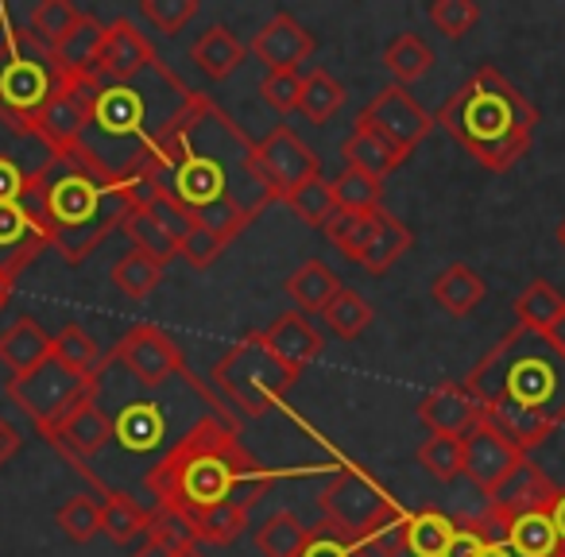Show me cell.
Returning <instances> with one entry per match:
<instances>
[{
	"instance_id": "33",
	"label": "cell",
	"mask_w": 565,
	"mask_h": 557,
	"mask_svg": "<svg viewBox=\"0 0 565 557\" xmlns=\"http://www.w3.org/2000/svg\"><path fill=\"white\" fill-rule=\"evenodd\" d=\"M310 538V526L295 511H275L256 531V546L264 557H302Z\"/></svg>"
},
{
	"instance_id": "52",
	"label": "cell",
	"mask_w": 565,
	"mask_h": 557,
	"mask_svg": "<svg viewBox=\"0 0 565 557\" xmlns=\"http://www.w3.org/2000/svg\"><path fill=\"white\" fill-rule=\"evenodd\" d=\"M179 549L174 546H167L163 538H156V534H143V542L132 549V557H174Z\"/></svg>"
},
{
	"instance_id": "42",
	"label": "cell",
	"mask_w": 565,
	"mask_h": 557,
	"mask_svg": "<svg viewBox=\"0 0 565 557\" xmlns=\"http://www.w3.org/2000/svg\"><path fill=\"white\" fill-rule=\"evenodd\" d=\"M282 202L291 205L295 217H299L302 225H310V228H326L333 217H338V197H333V182H326V179L307 182V186H299L295 194L282 197Z\"/></svg>"
},
{
	"instance_id": "57",
	"label": "cell",
	"mask_w": 565,
	"mask_h": 557,
	"mask_svg": "<svg viewBox=\"0 0 565 557\" xmlns=\"http://www.w3.org/2000/svg\"><path fill=\"white\" fill-rule=\"evenodd\" d=\"M484 557H515V554H511V546H508V542H503V538H495V542H488Z\"/></svg>"
},
{
	"instance_id": "28",
	"label": "cell",
	"mask_w": 565,
	"mask_h": 557,
	"mask_svg": "<svg viewBox=\"0 0 565 557\" xmlns=\"http://www.w3.org/2000/svg\"><path fill=\"white\" fill-rule=\"evenodd\" d=\"M341 291H345L341 279L322 264V259H307V264L287 279V294H291L295 307L307 310V314H326V307H330Z\"/></svg>"
},
{
	"instance_id": "22",
	"label": "cell",
	"mask_w": 565,
	"mask_h": 557,
	"mask_svg": "<svg viewBox=\"0 0 565 557\" xmlns=\"http://www.w3.org/2000/svg\"><path fill=\"white\" fill-rule=\"evenodd\" d=\"M51 349H55V338L43 330L35 318H17L9 330L0 333V364L12 368L17 376L40 368L43 361H51Z\"/></svg>"
},
{
	"instance_id": "26",
	"label": "cell",
	"mask_w": 565,
	"mask_h": 557,
	"mask_svg": "<svg viewBox=\"0 0 565 557\" xmlns=\"http://www.w3.org/2000/svg\"><path fill=\"white\" fill-rule=\"evenodd\" d=\"M244 55H248V47H244L225 24H213L210 32H202V40L190 47V63L213 82L228 78V74L244 63Z\"/></svg>"
},
{
	"instance_id": "23",
	"label": "cell",
	"mask_w": 565,
	"mask_h": 557,
	"mask_svg": "<svg viewBox=\"0 0 565 557\" xmlns=\"http://www.w3.org/2000/svg\"><path fill=\"white\" fill-rule=\"evenodd\" d=\"M503 542H508L515 557H562L565 554L554 518H550V507L523 511V515L508 518V523H503Z\"/></svg>"
},
{
	"instance_id": "32",
	"label": "cell",
	"mask_w": 565,
	"mask_h": 557,
	"mask_svg": "<svg viewBox=\"0 0 565 557\" xmlns=\"http://www.w3.org/2000/svg\"><path fill=\"white\" fill-rule=\"evenodd\" d=\"M345 97H349L345 82H338L326 66H318V71H310L307 82H302V109L299 113L310 120V125L322 128L338 117V109L345 105Z\"/></svg>"
},
{
	"instance_id": "36",
	"label": "cell",
	"mask_w": 565,
	"mask_h": 557,
	"mask_svg": "<svg viewBox=\"0 0 565 557\" xmlns=\"http://www.w3.org/2000/svg\"><path fill=\"white\" fill-rule=\"evenodd\" d=\"M51 356H55L58 364H66V368L82 372V376H102V345H97L94 333L82 330V325H74V322L58 330Z\"/></svg>"
},
{
	"instance_id": "9",
	"label": "cell",
	"mask_w": 565,
	"mask_h": 557,
	"mask_svg": "<svg viewBox=\"0 0 565 557\" xmlns=\"http://www.w3.org/2000/svg\"><path fill=\"white\" fill-rule=\"evenodd\" d=\"M318 503H322L326 523L353 534V538H361V542H369L387 518L403 511L399 503H395L369 472L356 469V464H345V469L333 472V480L326 484V492L318 495Z\"/></svg>"
},
{
	"instance_id": "48",
	"label": "cell",
	"mask_w": 565,
	"mask_h": 557,
	"mask_svg": "<svg viewBox=\"0 0 565 557\" xmlns=\"http://www.w3.org/2000/svg\"><path fill=\"white\" fill-rule=\"evenodd\" d=\"M430 24L438 28L446 40H465V35L480 24V9L472 0H434Z\"/></svg>"
},
{
	"instance_id": "51",
	"label": "cell",
	"mask_w": 565,
	"mask_h": 557,
	"mask_svg": "<svg viewBox=\"0 0 565 557\" xmlns=\"http://www.w3.org/2000/svg\"><path fill=\"white\" fill-rule=\"evenodd\" d=\"M228 244L221 240V236H213L205 225H194L186 236H182L179 244V256L186 259L190 267H198V271H205V267H213L221 259V251H225Z\"/></svg>"
},
{
	"instance_id": "11",
	"label": "cell",
	"mask_w": 565,
	"mask_h": 557,
	"mask_svg": "<svg viewBox=\"0 0 565 557\" xmlns=\"http://www.w3.org/2000/svg\"><path fill=\"white\" fill-rule=\"evenodd\" d=\"M256 167L275 197H287L299 186H307V182L322 179V159H318L315 148L302 143L299 136H295V128H287V125H275L271 132L256 143Z\"/></svg>"
},
{
	"instance_id": "7",
	"label": "cell",
	"mask_w": 565,
	"mask_h": 557,
	"mask_svg": "<svg viewBox=\"0 0 565 557\" xmlns=\"http://www.w3.org/2000/svg\"><path fill=\"white\" fill-rule=\"evenodd\" d=\"M295 379H299V372H291L271 349H267L264 330L244 333V338L213 364V384H217L221 395L248 418H259L271 407H279L282 395L291 392Z\"/></svg>"
},
{
	"instance_id": "58",
	"label": "cell",
	"mask_w": 565,
	"mask_h": 557,
	"mask_svg": "<svg viewBox=\"0 0 565 557\" xmlns=\"http://www.w3.org/2000/svg\"><path fill=\"white\" fill-rule=\"evenodd\" d=\"M557 244H562V251H565V217H562V225H557Z\"/></svg>"
},
{
	"instance_id": "25",
	"label": "cell",
	"mask_w": 565,
	"mask_h": 557,
	"mask_svg": "<svg viewBox=\"0 0 565 557\" xmlns=\"http://www.w3.org/2000/svg\"><path fill=\"white\" fill-rule=\"evenodd\" d=\"M430 294H434V302L446 310V314L465 318V314H472L480 302H484L488 287H484V279H480V275L472 271L469 264H449L446 271L434 279Z\"/></svg>"
},
{
	"instance_id": "24",
	"label": "cell",
	"mask_w": 565,
	"mask_h": 557,
	"mask_svg": "<svg viewBox=\"0 0 565 557\" xmlns=\"http://www.w3.org/2000/svg\"><path fill=\"white\" fill-rule=\"evenodd\" d=\"M341 156H345V163L353 167V171H364V174H372V179H380V182H384L387 174H392L395 167L403 163L399 151H395L392 143H387L384 136L376 132V128L361 125V120H356V128L349 132Z\"/></svg>"
},
{
	"instance_id": "21",
	"label": "cell",
	"mask_w": 565,
	"mask_h": 557,
	"mask_svg": "<svg viewBox=\"0 0 565 557\" xmlns=\"http://www.w3.org/2000/svg\"><path fill=\"white\" fill-rule=\"evenodd\" d=\"M102 43H105V24L97 17H82L78 28L58 43L51 55H55L58 71L74 82H97V58H102Z\"/></svg>"
},
{
	"instance_id": "4",
	"label": "cell",
	"mask_w": 565,
	"mask_h": 557,
	"mask_svg": "<svg viewBox=\"0 0 565 557\" xmlns=\"http://www.w3.org/2000/svg\"><path fill=\"white\" fill-rule=\"evenodd\" d=\"M438 120L484 171H511L531 151L539 109L495 66H480L438 109Z\"/></svg>"
},
{
	"instance_id": "12",
	"label": "cell",
	"mask_w": 565,
	"mask_h": 557,
	"mask_svg": "<svg viewBox=\"0 0 565 557\" xmlns=\"http://www.w3.org/2000/svg\"><path fill=\"white\" fill-rule=\"evenodd\" d=\"M356 120H361V125H369V128H376V132L384 136V140L392 143L403 159H407L411 151H415L418 143L434 132V125H438V120H434L430 113H426L403 86L380 89V94L364 105V113Z\"/></svg>"
},
{
	"instance_id": "30",
	"label": "cell",
	"mask_w": 565,
	"mask_h": 557,
	"mask_svg": "<svg viewBox=\"0 0 565 557\" xmlns=\"http://www.w3.org/2000/svg\"><path fill=\"white\" fill-rule=\"evenodd\" d=\"M457 531V518H449L446 511L438 507H423V511H411V523H407V554L415 557H441Z\"/></svg>"
},
{
	"instance_id": "10",
	"label": "cell",
	"mask_w": 565,
	"mask_h": 557,
	"mask_svg": "<svg viewBox=\"0 0 565 557\" xmlns=\"http://www.w3.org/2000/svg\"><path fill=\"white\" fill-rule=\"evenodd\" d=\"M43 248H51V228L40 179L24 202H0V271L17 279L28 264L40 259Z\"/></svg>"
},
{
	"instance_id": "35",
	"label": "cell",
	"mask_w": 565,
	"mask_h": 557,
	"mask_svg": "<svg viewBox=\"0 0 565 557\" xmlns=\"http://www.w3.org/2000/svg\"><path fill=\"white\" fill-rule=\"evenodd\" d=\"M415 244V236H411V228L403 225L399 217H392L387 210H380V228H376V240H372V248L364 251L361 267L369 275H384L387 267L395 264V259L407 256V248Z\"/></svg>"
},
{
	"instance_id": "18",
	"label": "cell",
	"mask_w": 565,
	"mask_h": 557,
	"mask_svg": "<svg viewBox=\"0 0 565 557\" xmlns=\"http://www.w3.org/2000/svg\"><path fill=\"white\" fill-rule=\"evenodd\" d=\"M554 495H557L554 480H550L546 472L531 461V457H523V461L515 464V472H511V476L503 480L492 495H488V515L503 526L508 518L523 515V511L550 507V500H554Z\"/></svg>"
},
{
	"instance_id": "39",
	"label": "cell",
	"mask_w": 565,
	"mask_h": 557,
	"mask_svg": "<svg viewBox=\"0 0 565 557\" xmlns=\"http://www.w3.org/2000/svg\"><path fill=\"white\" fill-rule=\"evenodd\" d=\"M333 197H338V210H345V213H376V210H384V182L345 167V171L333 179Z\"/></svg>"
},
{
	"instance_id": "19",
	"label": "cell",
	"mask_w": 565,
	"mask_h": 557,
	"mask_svg": "<svg viewBox=\"0 0 565 557\" xmlns=\"http://www.w3.org/2000/svg\"><path fill=\"white\" fill-rule=\"evenodd\" d=\"M418 418L430 433H446V438H465L472 426L484 422V410L472 399V392L465 384H438L423 395L418 403Z\"/></svg>"
},
{
	"instance_id": "43",
	"label": "cell",
	"mask_w": 565,
	"mask_h": 557,
	"mask_svg": "<svg viewBox=\"0 0 565 557\" xmlns=\"http://www.w3.org/2000/svg\"><path fill=\"white\" fill-rule=\"evenodd\" d=\"M372 314H376L372 302L364 299V294H356L345 287V291L326 307L322 318H326V325H330V333H338L341 341H356L372 325Z\"/></svg>"
},
{
	"instance_id": "46",
	"label": "cell",
	"mask_w": 565,
	"mask_h": 557,
	"mask_svg": "<svg viewBox=\"0 0 565 557\" xmlns=\"http://www.w3.org/2000/svg\"><path fill=\"white\" fill-rule=\"evenodd\" d=\"M55 523L66 531V538L89 542L94 534H102V500H94V495H71L55 511Z\"/></svg>"
},
{
	"instance_id": "15",
	"label": "cell",
	"mask_w": 565,
	"mask_h": 557,
	"mask_svg": "<svg viewBox=\"0 0 565 557\" xmlns=\"http://www.w3.org/2000/svg\"><path fill=\"white\" fill-rule=\"evenodd\" d=\"M156 63V51L151 43L136 32L132 20H113L105 24V43H102V58H97V86H125L136 82L143 71H151Z\"/></svg>"
},
{
	"instance_id": "59",
	"label": "cell",
	"mask_w": 565,
	"mask_h": 557,
	"mask_svg": "<svg viewBox=\"0 0 565 557\" xmlns=\"http://www.w3.org/2000/svg\"><path fill=\"white\" fill-rule=\"evenodd\" d=\"M174 557H202V554H198V549H186V554H174Z\"/></svg>"
},
{
	"instance_id": "53",
	"label": "cell",
	"mask_w": 565,
	"mask_h": 557,
	"mask_svg": "<svg viewBox=\"0 0 565 557\" xmlns=\"http://www.w3.org/2000/svg\"><path fill=\"white\" fill-rule=\"evenodd\" d=\"M17 449H20V433L12 430V422H4V418H0V464L9 461Z\"/></svg>"
},
{
	"instance_id": "13",
	"label": "cell",
	"mask_w": 565,
	"mask_h": 557,
	"mask_svg": "<svg viewBox=\"0 0 565 557\" xmlns=\"http://www.w3.org/2000/svg\"><path fill=\"white\" fill-rule=\"evenodd\" d=\"M113 356H117L143 387L167 384V379H171L174 372H182V364H186L182 361V349L174 345L171 333L159 330V325H151V322H140V325H132V330L120 333L117 353Z\"/></svg>"
},
{
	"instance_id": "20",
	"label": "cell",
	"mask_w": 565,
	"mask_h": 557,
	"mask_svg": "<svg viewBox=\"0 0 565 557\" xmlns=\"http://www.w3.org/2000/svg\"><path fill=\"white\" fill-rule=\"evenodd\" d=\"M264 341H267V349H271V353L279 356V361L287 364L291 372H302L310 361H318V356H322V349H326L322 333H318L315 325L299 314V310L275 318V322L264 330Z\"/></svg>"
},
{
	"instance_id": "54",
	"label": "cell",
	"mask_w": 565,
	"mask_h": 557,
	"mask_svg": "<svg viewBox=\"0 0 565 557\" xmlns=\"http://www.w3.org/2000/svg\"><path fill=\"white\" fill-rule=\"evenodd\" d=\"M550 518H554L557 538H562V549H565V488H557V495L550 500Z\"/></svg>"
},
{
	"instance_id": "3",
	"label": "cell",
	"mask_w": 565,
	"mask_h": 557,
	"mask_svg": "<svg viewBox=\"0 0 565 557\" xmlns=\"http://www.w3.org/2000/svg\"><path fill=\"white\" fill-rule=\"evenodd\" d=\"M271 472L244 449L236 422L225 415H205L194 422L143 476L159 511H171L194 526L221 507H256L264 500Z\"/></svg>"
},
{
	"instance_id": "31",
	"label": "cell",
	"mask_w": 565,
	"mask_h": 557,
	"mask_svg": "<svg viewBox=\"0 0 565 557\" xmlns=\"http://www.w3.org/2000/svg\"><path fill=\"white\" fill-rule=\"evenodd\" d=\"M434 66V51L423 35L415 32H403L387 43L384 51V71L395 78V86H407V82H418L423 74H430Z\"/></svg>"
},
{
	"instance_id": "60",
	"label": "cell",
	"mask_w": 565,
	"mask_h": 557,
	"mask_svg": "<svg viewBox=\"0 0 565 557\" xmlns=\"http://www.w3.org/2000/svg\"><path fill=\"white\" fill-rule=\"evenodd\" d=\"M562 557H565V554H562Z\"/></svg>"
},
{
	"instance_id": "55",
	"label": "cell",
	"mask_w": 565,
	"mask_h": 557,
	"mask_svg": "<svg viewBox=\"0 0 565 557\" xmlns=\"http://www.w3.org/2000/svg\"><path fill=\"white\" fill-rule=\"evenodd\" d=\"M546 338L554 341V345H557V349H562V353H565V310H562V318H557V322L550 325V333H546Z\"/></svg>"
},
{
	"instance_id": "34",
	"label": "cell",
	"mask_w": 565,
	"mask_h": 557,
	"mask_svg": "<svg viewBox=\"0 0 565 557\" xmlns=\"http://www.w3.org/2000/svg\"><path fill=\"white\" fill-rule=\"evenodd\" d=\"M376 228H380V210L376 213H345V210H338V217L326 225V236L338 244L341 256L353 259V264H361L364 251H369L372 240H376Z\"/></svg>"
},
{
	"instance_id": "40",
	"label": "cell",
	"mask_w": 565,
	"mask_h": 557,
	"mask_svg": "<svg viewBox=\"0 0 565 557\" xmlns=\"http://www.w3.org/2000/svg\"><path fill=\"white\" fill-rule=\"evenodd\" d=\"M159 279H163V264H156V259L136 248L128 256H120L117 267H113V287L120 294H128V299H148L159 287Z\"/></svg>"
},
{
	"instance_id": "6",
	"label": "cell",
	"mask_w": 565,
	"mask_h": 557,
	"mask_svg": "<svg viewBox=\"0 0 565 557\" xmlns=\"http://www.w3.org/2000/svg\"><path fill=\"white\" fill-rule=\"evenodd\" d=\"M66 74L58 71L51 47L32 32H9L0 43V120L35 132L47 105L58 97Z\"/></svg>"
},
{
	"instance_id": "47",
	"label": "cell",
	"mask_w": 565,
	"mask_h": 557,
	"mask_svg": "<svg viewBox=\"0 0 565 557\" xmlns=\"http://www.w3.org/2000/svg\"><path fill=\"white\" fill-rule=\"evenodd\" d=\"M302 557H376L369 549V542L353 538V534L338 531L322 518L318 526H310V538H307V549Z\"/></svg>"
},
{
	"instance_id": "41",
	"label": "cell",
	"mask_w": 565,
	"mask_h": 557,
	"mask_svg": "<svg viewBox=\"0 0 565 557\" xmlns=\"http://www.w3.org/2000/svg\"><path fill=\"white\" fill-rule=\"evenodd\" d=\"M125 233H128V240H132V248L143 251V256H151L156 264H167V259L179 256V240H174V236L167 233V228L159 225V221L151 217L148 210H132V213H128Z\"/></svg>"
},
{
	"instance_id": "49",
	"label": "cell",
	"mask_w": 565,
	"mask_h": 557,
	"mask_svg": "<svg viewBox=\"0 0 565 557\" xmlns=\"http://www.w3.org/2000/svg\"><path fill=\"white\" fill-rule=\"evenodd\" d=\"M140 17L148 20L156 32L174 35L198 17V0H143Z\"/></svg>"
},
{
	"instance_id": "2",
	"label": "cell",
	"mask_w": 565,
	"mask_h": 557,
	"mask_svg": "<svg viewBox=\"0 0 565 557\" xmlns=\"http://www.w3.org/2000/svg\"><path fill=\"white\" fill-rule=\"evenodd\" d=\"M465 387L484 410V422L523 453L565 426V353L546 333L508 330L472 364Z\"/></svg>"
},
{
	"instance_id": "8",
	"label": "cell",
	"mask_w": 565,
	"mask_h": 557,
	"mask_svg": "<svg viewBox=\"0 0 565 557\" xmlns=\"http://www.w3.org/2000/svg\"><path fill=\"white\" fill-rule=\"evenodd\" d=\"M9 399L32 418L35 430L47 433L63 418H71L82 403L97 399V376H82V372L66 368V364H58L51 356L40 368L24 372V376H12Z\"/></svg>"
},
{
	"instance_id": "37",
	"label": "cell",
	"mask_w": 565,
	"mask_h": 557,
	"mask_svg": "<svg viewBox=\"0 0 565 557\" xmlns=\"http://www.w3.org/2000/svg\"><path fill=\"white\" fill-rule=\"evenodd\" d=\"M565 310V299L546 283V279H534L523 294L515 299V318L523 330H534V333H550V325L562 318Z\"/></svg>"
},
{
	"instance_id": "50",
	"label": "cell",
	"mask_w": 565,
	"mask_h": 557,
	"mask_svg": "<svg viewBox=\"0 0 565 557\" xmlns=\"http://www.w3.org/2000/svg\"><path fill=\"white\" fill-rule=\"evenodd\" d=\"M302 82L307 78H302L299 71L267 74V78L259 82V97H264L275 113H295V109H302Z\"/></svg>"
},
{
	"instance_id": "45",
	"label": "cell",
	"mask_w": 565,
	"mask_h": 557,
	"mask_svg": "<svg viewBox=\"0 0 565 557\" xmlns=\"http://www.w3.org/2000/svg\"><path fill=\"white\" fill-rule=\"evenodd\" d=\"M495 538H503V526L495 523L488 511L477 518H457V531L441 557H484L488 542H495Z\"/></svg>"
},
{
	"instance_id": "38",
	"label": "cell",
	"mask_w": 565,
	"mask_h": 557,
	"mask_svg": "<svg viewBox=\"0 0 565 557\" xmlns=\"http://www.w3.org/2000/svg\"><path fill=\"white\" fill-rule=\"evenodd\" d=\"M82 17H86V12H82L78 4H71V0H40L32 9V17H28V24H32V35L43 47L55 51L58 43L78 28Z\"/></svg>"
},
{
	"instance_id": "27",
	"label": "cell",
	"mask_w": 565,
	"mask_h": 557,
	"mask_svg": "<svg viewBox=\"0 0 565 557\" xmlns=\"http://www.w3.org/2000/svg\"><path fill=\"white\" fill-rule=\"evenodd\" d=\"M167 422L159 415L156 403H128L117 418H113V438L128 449V453H151L163 441Z\"/></svg>"
},
{
	"instance_id": "5",
	"label": "cell",
	"mask_w": 565,
	"mask_h": 557,
	"mask_svg": "<svg viewBox=\"0 0 565 557\" xmlns=\"http://www.w3.org/2000/svg\"><path fill=\"white\" fill-rule=\"evenodd\" d=\"M43 205H47L51 248H58L66 264H82L113 228H125L132 213L125 182L89 174L71 159H58L43 179Z\"/></svg>"
},
{
	"instance_id": "44",
	"label": "cell",
	"mask_w": 565,
	"mask_h": 557,
	"mask_svg": "<svg viewBox=\"0 0 565 557\" xmlns=\"http://www.w3.org/2000/svg\"><path fill=\"white\" fill-rule=\"evenodd\" d=\"M418 464L430 472L434 480L449 484L465 472V441L446 438V433H430V438L418 446Z\"/></svg>"
},
{
	"instance_id": "1",
	"label": "cell",
	"mask_w": 565,
	"mask_h": 557,
	"mask_svg": "<svg viewBox=\"0 0 565 557\" xmlns=\"http://www.w3.org/2000/svg\"><path fill=\"white\" fill-rule=\"evenodd\" d=\"M148 171L156 174L159 194L179 202L194 225H205L225 244L275 202L256 167V143L202 94H190Z\"/></svg>"
},
{
	"instance_id": "14",
	"label": "cell",
	"mask_w": 565,
	"mask_h": 557,
	"mask_svg": "<svg viewBox=\"0 0 565 557\" xmlns=\"http://www.w3.org/2000/svg\"><path fill=\"white\" fill-rule=\"evenodd\" d=\"M461 441H465V476H469L484 495H492L495 488L515 472V464L526 457L523 449L511 446V441L488 422L472 426Z\"/></svg>"
},
{
	"instance_id": "56",
	"label": "cell",
	"mask_w": 565,
	"mask_h": 557,
	"mask_svg": "<svg viewBox=\"0 0 565 557\" xmlns=\"http://www.w3.org/2000/svg\"><path fill=\"white\" fill-rule=\"evenodd\" d=\"M12 287H17V279H12V275H4V271H0V310L9 307V299H12Z\"/></svg>"
},
{
	"instance_id": "17",
	"label": "cell",
	"mask_w": 565,
	"mask_h": 557,
	"mask_svg": "<svg viewBox=\"0 0 565 557\" xmlns=\"http://www.w3.org/2000/svg\"><path fill=\"white\" fill-rule=\"evenodd\" d=\"M315 35L291 17V12H279L275 20H267L264 28L252 40V55L267 66V74H291L315 55Z\"/></svg>"
},
{
	"instance_id": "16",
	"label": "cell",
	"mask_w": 565,
	"mask_h": 557,
	"mask_svg": "<svg viewBox=\"0 0 565 557\" xmlns=\"http://www.w3.org/2000/svg\"><path fill=\"white\" fill-rule=\"evenodd\" d=\"M43 438L58 449V457H63V461H71L78 472H86L89 457L102 453V446L113 438V418L97 407V399H89V403H82L71 418H63L55 430L43 433Z\"/></svg>"
},
{
	"instance_id": "29",
	"label": "cell",
	"mask_w": 565,
	"mask_h": 557,
	"mask_svg": "<svg viewBox=\"0 0 565 557\" xmlns=\"http://www.w3.org/2000/svg\"><path fill=\"white\" fill-rule=\"evenodd\" d=\"M151 515H156V511L140 507L128 492H105V500H102V531L109 534L117 546H128L132 538L148 534Z\"/></svg>"
}]
</instances>
